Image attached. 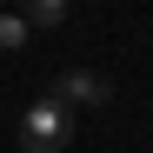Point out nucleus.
Listing matches in <instances>:
<instances>
[{"mask_svg":"<svg viewBox=\"0 0 153 153\" xmlns=\"http://www.w3.org/2000/svg\"><path fill=\"white\" fill-rule=\"evenodd\" d=\"M67 140H73V113L60 107V100H33L27 120H20V146L27 153H60Z\"/></svg>","mask_w":153,"mask_h":153,"instance_id":"nucleus-1","label":"nucleus"},{"mask_svg":"<svg viewBox=\"0 0 153 153\" xmlns=\"http://www.w3.org/2000/svg\"><path fill=\"white\" fill-rule=\"evenodd\" d=\"M107 80H100V73H87V67H67L60 73V80H53V93H47V100H60V107L73 113V107H107Z\"/></svg>","mask_w":153,"mask_h":153,"instance_id":"nucleus-2","label":"nucleus"},{"mask_svg":"<svg viewBox=\"0 0 153 153\" xmlns=\"http://www.w3.org/2000/svg\"><path fill=\"white\" fill-rule=\"evenodd\" d=\"M27 20H33V27H60V20H67V0H27Z\"/></svg>","mask_w":153,"mask_h":153,"instance_id":"nucleus-3","label":"nucleus"},{"mask_svg":"<svg viewBox=\"0 0 153 153\" xmlns=\"http://www.w3.org/2000/svg\"><path fill=\"white\" fill-rule=\"evenodd\" d=\"M0 47H7V53L27 47V20H20V13H0Z\"/></svg>","mask_w":153,"mask_h":153,"instance_id":"nucleus-4","label":"nucleus"},{"mask_svg":"<svg viewBox=\"0 0 153 153\" xmlns=\"http://www.w3.org/2000/svg\"><path fill=\"white\" fill-rule=\"evenodd\" d=\"M0 7H7V0H0Z\"/></svg>","mask_w":153,"mask_h":153,"instance_id":"nucleus-5","label":"nucleus"}]
</instances>
